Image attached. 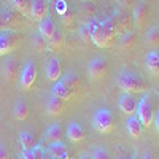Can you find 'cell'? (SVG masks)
<instances>
[{
    "label": "cell",
    "mask_w": 159,
    "mask_h": 159,
    "mask_svg": "<svg viewBox=\"0 0 159 159\" xmlns=\"http://www.w3.org/2000/svg\"><path fill=\"white\" fill-rule=\"evenodd\" d=\"M35 81H37V67L32 61H29L19 72V83L22 89L29 91L35 84Z\"/></svg>",
    "instance_id": "obj_6"
},
{
    "label": "cell",
    "mask_w": 159,
    "mask_h": 159,
    "mask_svg": "<svg viewBox=\"0 0 159 159\" xmlns=\"http://www.w3.org/2000/svg\"><path fill=\"white\" fill-rule=\"evenodd\" d=\"M49 154L56 159H69V150L65 147V143H62V140L49 143Z\"/></svg>",
    "instance_id": "obj_15"
},
{
    "label": "cell",
    "mask_w": 159,
    "mask_h": 159,
    "mask_svg": "<svg viewBox=\"0 0 159 159\" xmlns=\"http://www.w3.org/2000/svg\"><path fill=\"white\" fill-rule=\"evenodd\" d=\"M108 70V65H107V61L103 57H94L91 62H89V67H88V72H89V76L91 80H100L105 76Z\"/></svg>",
    "instance_id": "obj_7"
},
{
    "label": "cell",
    "mask_w": 159,
    "mask_h": 159,
    "mask_svg": "<svg viewBox=\"0 0 159 159\" xmlns=\"http://www.w3.org/2000/svg\"><path fill=\"white\" fill-rule=\"evenodd\" d=\"M21 22H22L21 13H16L13 10H8V8L0 10V30L15 29L16 25H19Z\"/></svg>",
    "instance_id": "obj_5"
},
{
    "label": "cell",
    "mask_w": 159,
    "mask_h": 159,
    "mask_svg": "<svg viewBox=\"0 0 159 159\" xmlns=\"http://www.w3.org/2000/svg\"><path fill=\"white\" fill-rule=\"evenodd\" d=\"M137 113H139V119L143 127H150V124H153L154 108H153V103H151L148 94H145L140 99V102L137 103Z\"/></svg>",
    "instance_id": "obj_4"
},
{
    "label": "cell",
    "mask_w": 159,
    "mask_h": 159,
    "mask_svg": "<svg viewBox=\"0 0 159 159\" xmlns=\"http://www.w3.org/2000/svg\"><path fill=\"white\" fill-rule=\"evenodd\" d=\"M56 30H57V29H56V24H54V21H52L51 16L46 15L42 21H38V32L42 34L46 40H49L52 35H54Z\"/></svg>",
    "instance_id": "obj_10"
},
{
    "label": "cell",
    "mask_w": 159,
    "mask_h": 159,
    "mask_svg": "<svg viewBox=\"0 0 159 159\" xmlns=\"http://www.w3.org/2000/svg\"><path fill=\"white\" fill-rule=\"evenodd\" d=\"M48 11V3L46 0H32V8H30V18L34 21H42L46 16Z\"/></svg>",
    "instance_id": "obj_11"
},
{
    "label": "cell",
    "mask_w": 159,
    "mask_h": 159,
    "mask_svg": "<svg viewBox=\"0 0 159 159\" xmlns=\"http://www.w3.org/2000/svg\"><path fill=\"white\" fill-rule=\"evenodd\" d=\"M92 159H111V157L105 148H96L92 153Z\"/></svg>",
    "instance_id": "obj_30"
},
{
    "label": "cell",
    "mask_w": 159,
    "mask_h": 159,
    "mask_svg": "<svg viewBox=\"0 0 159 159\" xmlns=\"http://www.w3.org/2000/svg\"><path fill=\"white\" fill-rule=\"evenodd\" d=\"M0 159H8V151L2 143H0Z\"/></svg>",
    "instance_id": "obj_34"
},
{
    "label": "cell",
    "mask_w": 159,
    "mask_h": 159,
    "mask_svg": "<svg viewBox=\"0 0 159 159\" xmlns=\"http://www.w3.org/2000/svg\"><path fill=\"white\" fill-rule=\"evenodd\" d=\"M80 159H92V156H89V154H81V156H80Z\"/></svg>",
    "instance_id": "obj_35"
},
{
    "label": "cell",
    "mask_w": 159,
    "mask_h": 159,
    "mask_svg": "<svg viewBox=\"0 0 159 159\" xmlns=\"http://www.w3.org/2000/svg\"><path fill=\"white\" fill-rule=\"evenodd\" d=\"M34 46H35L37 51H45V49L48 48V40L38 32V34L34 37Z\"/></svg>",
    "instance_id": "obj_27"
},
{
    "label": "cell",
    "mask_w": 159,
    "mask_h": 159,
    "mask_svg": "<svg viewBox=\"0 0 159 159\" xmlns=\"http://www.w3.org/2000/svg\"><path fill=\"white\" fill-rule=\"evenodd\" d=\"M15 116H16V119H19V121H24V119L29 116V107H27V103H25L24 100H18L16 102V105H15Z\"/></svg>",
    "instance_id": "obj_24"
},
{
    "label": "cell",
    "mask_w": 159,
    "mask_h": 159,
    "mask_svg": "<svg viewBox=\"0 0 159 159\" xmlns=\"http://www.w3.org/2000/svg\"><path fill=\"white\" fill-rule=\"evenodd\" d=\"M54 3H56V11H57V13H59V15L62 16V15H64V13H65V11H67V10H65V8H67V7H65V2H64V0H56V2H54Z\"/></svg>",
    "instance_id": "obj_31"
},
{
    "label": "cell",
    "mask_w": 159,
    "mask_h": 159,
    "mask_svg": "<svg viewBox=\"0 0 159 159\" xmlns=\"http://www.w3.org/2000/svg\"><path fill=\"white\" fill-rule=\"evenodd\" d=\"M45 140L48 143H54V142H61L62 140V126L61 124H52L48 127V130L45 132Z\"/></svg>",
    "instance_id": "obj_17"
},
{
    "label": "cell",
    "mask_w": 159,
    "mask_h": 159,
    "mask_svg": "<svg viewBox=\"0 0 159 159\" xmlns=\"http://www.w3.org/2000/svg\"><path fill=\"white\" fill-rule=\"evenodd\" d=\"M22 42H24V35L21 32L15 29L0 30V56H5L16 51Z\"/></svg>",
    "instance_id": "obj_2"
},
{
    "label": "cell",
    "mask_w": 159,
    "mask_h": 159,
    "mask_svg": "<svg viewBox=\"0 0 159 159\" xmlns=\"http://www.w3.org/2000/svg\"><path fill=\"white\" fill-rule=\"evenodd\" d=\"M92 127L100 134H110L115 129V116L107 108H99L92 116Z\"/></svg>",
    "instance_id": "obj_3"
},
{
    "label": "cell",
    "mask_w": 159,
    "mask_h": 159,
    "mask_svg": "<svg viewBox=\"0 0 159 159\" xmlns=\"http://www.w3.org/2000/svg\"><path fill=\"white\" fill-rule=\"evenodd\" d=\"M143 159H153V156H151L150 153H147V154H145V156H143Z\"/></svg>",
    "instance_id": "obj_36"
},
{
    "label": "cell",
    "mask_w": 159,
    "mask_h": 159,
    "mask_svg": "<svg viewBox=\"0 0 159 159\" xmlns=\"http://www.w3.org/2000/svg\"><path fill=\"white\" fill-rule=\"evenodd\" d=\"M16 11L21 13L22 16H30V8H32V0H13Z\"/></svg>",
    "instance_id": "obj_23"
},
{
    "label": "cell",
    "mask_w": 159,
    "mask_h": 159,
    "mask_svg": "<svg viewBox=\"0 0 159 159\" xmlns=\"http://www.w3.org/2000/svg\"><path fill=\"white\" fill-rule=\"evenodd\" d=\"M45 72H46V78L49 81H57V80L62 76V67H61V62L57 57H52L48 61L46 67H45Z\"/></svg>",
    "instance_id": "obj_9"
},
{
    "label": "cell",
    "mask_w": 159,
    "mask_h": 159,
    "mask_svg": "<svg viewBox=\"0 0 159 159\" xmlns=\"http://www.w3.org/2000/svg\"><path fill=\"white\" fill-rule=\"evenodd\" d=\"M147 19H148V8L143 2H140L134 8V21H135L137 25H143L147 22Z\"/></svg>",
    "instance_id": "obj_18"
},
{
    "label": "cell",
    "mask_w": 159,
    "mask_h": 159,
    "mask_svg": "<svg viewBox=\"0 0 159 159\" xmlns=\"http://www.w3.org/2000/svg\"><path fill=\"white\" fill-rule=\"evenodd\" d=\"M157 94H159V89H157Z\"/></svg>",
    "instance_id": "obj_39"
},
{
    "label": "cell",
    "mask_w": 159,
    "mask_h": 159,
    "mask_svg": "<svg viewBox=\"0 0 159 159\" xmlns=\"http://www.w3.org/2000/svg\"><path fill=\"white\" fill-rule=\"evenodd\" d=\"M91 32H92V24H86V25H83V29H81V35H83V38H91Z\"/></svg>",
    "instance_id": "obj_32"
},
{
    "label": "cell",
    "mask_w": 159,
    "mask_h": 159,
    "mask_svg": "<svg viewBox=\"0 0 159 159\" xmlns=\"http://www.w3.org/2000/svg\"><path fill=\"white\" fill-rule=\"evenodd\" d=\"M64 45V38H62V34L61 30H56L54 35H52L49 40H48V49L51 51H56V49H61Z\"/></svg>",
    "instance_id": "obj_25"
},
{
    "label": "cell",
    "mask_w": 159,
    "mask_h": 159,
    "mask_svg": "<svg viewBox=\"0 0 159 159\" xmlns=\"http://www.w3.org/2000/svg\"><path fill=\"white\" fill-rule=\"evenodd\" d=\"M132 43H134V35H132L130 32H126L123 37H121V48H130Z\"/></svg>",
    "instance_id": "obj_29"
},
{
    "label": "cell",
    "mask_w": 159,
    "mask_h": 159,
    "mask_svg": "<svg viewBox=\"0 0 159 159\" xmlns=\"http://www.w3.org/2000/svg\"><path fill=\"white\" fill-rule=\"evenodd\" d=\"M147 40L150 45H157L159 43V27L157 25H154V27H151L147 34Z\"/></svg>",
    "instance_id": "obj_28"
},
{
    "label": "cell",
    "mask_w": 159,
    "mask_h": 159,
    "mask_svg": "<svg viewBox=\"0 0 159 159\" xmlns=\"http://www.w3.org/2000/svg\"><path fill=\"white\" fill-rule=\"evenodd\" d=\"M67 137L70 142H81L84 139V129L81 127V124L72 121L67 126Z\"/></svg>",
    "instance_id": "obj_14"
},
{
    "label": "cell",
    "mask_w": 159,
    "mask_h": 159,
    "mask_svg": "<svg viewBox=\"0 0 159 159\" xmlns=\"http://www.w3.org/2000/svg\"><path fill=\"white\" fill-rule=\"evenodd\" d=\"M19 143H21V147L22 150H30L32 147H35V143H37V137L32 134V132H27V130H24L21 132V135H19Z\"/></svg>",
    "instance_id": "obj_22"
},
{
    "label": "cell",
    "mask_w": 159,
    "mask_h": 159,
    "mask_svg": "<svg viewBox=\"0 0 159 159\" xmlns=\"http://www.w3.org/2000/svg\"><path fill=\"white\" fill-rule=\"evenodd\" d=\"M11 2H13V0H11Z\"/></svg>",
    "instance_id": "obj_41"
},
{
    "label": "cell",
    "mask_w": 159,
    "mask_h": 159,
    "mask_svg": "<svg viewBox=\"0 0 159 159\" xmlns=\"http://www.w3.org/2000/svg\"><path fill=\"white\" fill-rule=\"evenodd\" d=\"M153 124H154L156 130L159 132V110H157V111H154V116H153Z\"/></svg>",
    "instance_id": "obj_33"
},
{
    "label": "cell",
    "mask_w": 159,
    "mask_h": 159,
    "mask_svg": "<svg viewBox=\"0 0 159 159\" xmlns=\"http://www.w3.org/2000/svg\"><path fill=\"white\" fill-rule=\"evenodd\" d=\"M24 159H43V148L42 147H32L30 150H25L22 153Z\"/></svg>",
    "instance_id": "obj_26"
},
{
    "label": "cell",
    "mask_w": 159,
    "mask_h": 159,
    "mask_svg": "<svg viewBox=\"0 0 159 159\" xmlns=\"http://www.w3.org/2000/svg\"><path fill=\"white\" fill-rule=\"evenodd\" d=\"M21 159H24V157H21Z\"/></svg>",
    "instance_id": "obj_40"
},
{
    "label": "cell",
    "mask_w": 159,
    "mask_h": 159,
    "mask_svg": "<svg viewBox=\"0 0 159 159\" xmlns=\"http://www.w3.org/2000/svg\"><path fill=\"white\" fill-rule=\"evenodd\" d=\"M147 67L153 75L159 76V52L157 51H150L147 54Z\"/></svg>",
    "instance_id": "obj_21"
},
{
    "label": "cell",
    "mask_w": 159,
    "mask_h": 159,
    "mask_svg": "<svg viewBox=\"0 0 159 159\" xmlns=\"http://www.w3.org/2000/svg\"><path fill=\"white\" fill-rule=\"evenodd\" d=\"M3 75L7 78V81L13 83L16 80V76L19 75V64L16 59H8L3 65Z\"/></svg>",
    "instance_id": "obj_13"
},
{
    "label": "cell",
    "mask_w": 159,
    "mask_h": 159,
    "mask_svg": "<svg viewBox=\"0 0 159 159\" xmlns=\"http://www.w3.org/2000/svg\"><path fill=\"white\" fill-rule=\"evenodd\" d=\"M137 99L134 97V94H129V92H124V94L119 97V108H121L123 113L126 115H134L137 111Z\"/></svg>",
    "instance_id": "obj_8"
},
{
    "label": "cell",
    "mask_w": 159,
    "mask_h": 159,
    "mask_svg": "<svg viewBox=\"0 0 159 159\" xmlns=\"http://www.w3.org/2000/svg\"><path fill=\"white\" fill-rule=\"evenodd\" d=\"M49 159H56V157H49Z\"/></svg>",
    "instance_id": "obj_37"
},
{
    "label": "cell",
    "mask_w": 159,
    "mask_h": 159,
    "mask_svg": "<svg viewBox=\"0 0 159 159\" xmlns=\"http://www.w3.org/2000/svg\"><path fill=\"white\" fill-rule=\"evenodd\" d=\"M75 92L72 89H69L67 86H65L61 80H57V81H54V86H52V91H51V96H56L62 100H69L73 97Z\"/></svg>",
    "instance_id": "obj_12"
},
{
    "label": "cell",
    "mask_w": 159,
    "mask_h": 159,
    "mask_svg": "<svg viewBox=\"0 0 159 159\" xmlns=\"http://www.w3.org/2000/svg\"><path fill=\"white\" fill-rule=\"evenodd\" d=\"M51 2H56V0H51Z\"/></svg>",
    "instance_id": "obj_38"
},
{
    "label": "cell",
    "mask_w": 159,
    "mask_h": 159,
    "mask_svg": "<svg viewBox=\"0 0 159 159\" xmlns=\"http://www.w3.org/2000/svg\"><path fill=\"white\" fill-rule=\"evenodd\" d=\"M127 130H129V134L134 139H140L142 137V130H143V126L140 123V119L135 118V116H130L127 119Z\"/></svg>",
    "instance_id": "obj_20"
},
{
    "label": "cell",
    "mask_w": 159,
    "mask_h": 159,
    "mask_svg": "<svg viewBox=\"0 0 159 159\" xmlns=\"http://www.w3.org/2000/svg\"><path fill=\"white\" fill-rule=\"evenodd\" d=\"M46 111H48V115H51V116L61 115V113L64 111V100L59 99V97H56V96H51V99H49L48 103H46Z\"/></svg>",
    "instance_id": "obj_16"
},
{
    "label": "cell",
    "mask_w": 159,
    "mask_h": 159,
    "mask_svg": "<svg viewBox=\"0 0 159 159\" xmlns=\"http://www.w3.org/2000/svg\"><path fill=\"white\" fill-rule=\"evenodd\" d=\"M116 83L118 86L121 88L124 92H129V94H135V92H142L145 91V81L134 72H129V70H123L119 72L118 78H116Z\"/></svg>",
    "instance_id": "obj_1"
},
{
    "label": "cell",
    "mask_w": 159,
    "mask_h": 159,
    "mask_svg": "<svg viewBox=\"0 0 159 159\" xmlns=\"http://www.w3.org/2000/svg\"><path fill=\"white\" fill-rule=\"evenodd\" d=\"M59 80H61V81L67 86L69 89H72L73 92H76V89H78V86H80V76H78L76 72H67L65 75H62Z\"/></svg>",
    "instance_id": "obj_19"
}]
</instances>
